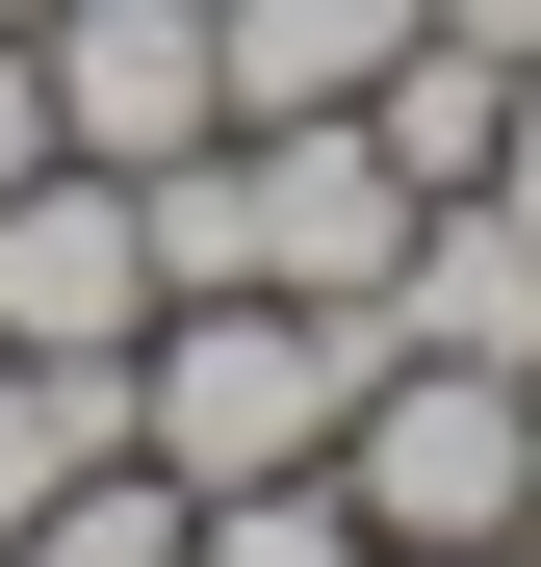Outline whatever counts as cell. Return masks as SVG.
I'll list each match as a JSON object with an SVG mask.
<instances>
[{
	"label": "cell",
	"instance_id": "cell-1",
	"mask_svg": "<svg viewBox=\"0 0 541 567\" xmlns=\"http://www.w3.org/2000/svg\"><path fill=\"white\" fill-rule=\"evenodd\" d=\"M335 413H361V361L284 284H207L129 336V464H180V491H284V464H335Z\"/></svg>",
	"mask_w": 541,
	"mask_h": 567
},
{
	"label": "cell",
	"instance_id": "cell-2",
	"mask_svg": "<svg viewBox=\"0 0 541 567\" xmlns=\"http://www.w3.org/2000/svg\"><path fill=\"white\" fill-rule=\"evenodd\" d=\"M335 491H361V542H516L541 388H490V361H387V388L335 413Z\"/></svg>",
	"mask_w": 541,
	"mask_h": 567
},
{
	"label": "cell",
	"instance_id": "cell-3",
	"mask_svg": "<svg viewBox=\"0 0 541 567\" xmlns=\"http://www.w3.org/2000/svg\"><path fill=\"white\" fill-rule=\"evenodd\" d=\"M232 155H258V284H284L335 361H387V336H361V310H387V258H413L387 130H361V104H284V130H232Z\"/></svg>",
	"mask_w": 541,
	"mask_h": 567
},
{
	"label": "cell",
	"instance_id": "cell-4",
	"mask_svg": "<svg viewBox=\"0 0 541 567\" xmlns=\"http://www.w3.org/2000/svg\"><path fill=\"white\" fill-rule=\"evenodd\" d=\"M52 155H104V181H155V155H207L232 130V27L207 0H52Z\"/></svg>",
	"mask_w": 541,
	"mask_h": 567
},
{
	"label": "cell",
	"instance_id": "cell-5",
	"mask_svg": "<svg viewBox=\"0 0 541 567\" xmlns=\"http://www.w3.org/2000/svg\"><path fill=\"white\" fill-rule=\"evenodd\" d=\"M0 336H27V361H129L155 336V207H129L104 155L0 181Z\"/></svg>",
	"mask_w": 541,
	"mask_h": 567
},
{
	"label": "cell",
	"instance_id": "cell-6",
	"mask_svg": "<svg viewBox=\"0 0 541 567\" xmlns=\"http://www.w3.org/2000/svg\"><path fill=\"white\" fill-rule=\"evenodd\" d=\"M387 361H490V388H541V233L516 207H413V258H387V310H361ZM361 361V388H387Z\"/></svg>",
	"mask_w": 541,
	"mask_h": 567
},
{
	"label": "cell",
	"instance_id": "cell-7",
	"mask_svg": "<svg viewBox=\"0 0 541 567\" xmlns=\"http://www.w3.org/2000/svg\"><path fill=\"white\" fill-rule=\"evenodd\" d=\"M207 27H232V130H284V104H361L438 0H207Z\"/></svg>",
	"mask_w": 541,
	"mask_h": 567
},
{
	"label": "cell",
	"instance_id": "cell-8",
	"mask_svg": "<svg viewBox=\"0 0 541 567\" xmlns=\"http://www.w3.org/2000/svg\"><path fill=\"white\" fill-rule=\"evenodd\" d=\"M361 130H387V181H413V207H465V181H490V130H516V52H387V78H361Z\"/></svg>",
	"mask_w": 541,
	"mask_h": 567
},
{
	"label": "cell",
	"instance_id": "cell-9",
	"mask_svg": "<svg viewBox=\"0 0 541 567\" xmlns=\"http://www.w3.org/2000/svg\"><path fill=\"white\" fill-rule=\"evenodd\" d=\"M104 439H129V361H27V336H0V542H27Z\"/></svg>",
	"mask_w": 541,
	"mask_h": 567
},
{
	"label": "cell",
	"instance_id": "cell-10",
	"mask_svg": "<svg viewBox=\"0 0 541 567\" xmlns=\"http://www.w3.org/2000/svg\"><path fill=\"white\" fill-rule=\"evenodd\" d=\"M180 542H207V491H180V464H129V439H104V464H77V491H52L27 542H0V567H180Z\"/></svg>",
	"mask_w": 541,
	"mask_h": 567
},
{
	"label": "cell",
	"instance_id": "cell-11",
	"mask_svg": "<svg viewBox=\"0 0 541 567\" xmlns=\"http://www.w3.org/2000/svg\"><path fill=\"white\" fill-rule=\"evenodd\" d=\"M129 207H155V310H207V284H258V155H232V130H207V155H155Z\"/></svg>",
	"mask_w": 541,
	"mask_h": 567
},
{
	"label": "cell",
	"instance_id": "cell-12",
	"mask_svg": "<svg viewBox=\"0 0 541 567\" xmlns=\"http://www.w3.org/2000/svg\"><path fill=\"white\" fill-rule=\"evenodd\" d=\"M180 567H387V542H361L335 464H284V491H207V542H180Z\"/></svg>",
	"mask_w": 541,
	"mask_h": 567
},
{
	"label": "cell",
	"instance_id": "cell-13",
	"mask_svg": "<svg viewBox=\"0 0 541 567\" xmlns=\"http://www.w3.org/2000/svg\"><path fill=\"white\" fill-rule=\"evenodd\" d=\"M0 181H52V52L0 27Z\"/></svg>",
	"mask_w": 541,
	"mask_h": 567
},
{
	"label": "cell",
	"instance_id": "cell-14",
	"mask_svg": "<svg viewBox=\"0 0 541 567\" xmlns=\"http://www.w3.org/2000/svg\"><path fill=\"white\" fill-rule=\"evenodd\" d=\"M465 207H516V233H541V78H516V130H490V181H465Z\"/></svg>",
	"mask_w": 541,
	"mask_h": 567
},
{
	"label": "cell",
	"instance_id": "cell-15",
	"mask_svg": "<svg viewBox=\"0 0 541 567\" xmlns=\"http://www.w3.org/2000/svg\"><path fill=\"white\" fill-rule=\"evenodd\" d=\"M438 52H516V78H541V0H438Z\"/></svg>",
	"mask_w": 541,
	"mask_h": 567
},
{
	"label": "cell",
	"instance_id": "cell-16",
	"mask_svg": "<svg viewBox=\"0 0 541 567\" xmlns=\"http://www.w3.org/2000/svg\"><path fill=\"white\" fill-rule=\"evenodd\" d=\"M387 567H516V542H387Z\"/></svg>",
	"mask_w": 541,
	"mask_h": 567
},
{
	"label": "cell",
	"instance_id": "cell-17",
	"mask_svg": "<svg viewBox=\"0 0 541 567\" xmlns=\"http://www.w3.org/2000/svg\"><path fill=\"white\" fill-rule=\"evenodd\" d=\"M0 27H52V0H0Z\"/></svg>",
	"mask_w": 541,
	"mask_h": 567
},
{
	"label": "cell",
	"instance_id": "cell-18",
	"mask_svg": "<svg viewBox=\"0 0 541 567\" xmlns=\"http://www.w3.org/2000/svg\"><path fill=\"white\" fill-rule=\"evenodd\" d=\"M516 542H541V491H516Z\"/></svg>",
	"mask_w": 541,
	"mask_h": 567
},
{
	"label": "cell",
	"instance_id": "cell-19",
	"mask_svg": "<svg viewBox=\"0 0 541 567\" xmlns=\"http://www.w3.org/2000/svg\"><path fill=\"white\" fill-rule=\"evenodd\" d=\"M516 567H541V542H516Z\"/></svg>",
	"mask_w": 541,
	"mask_h": 567
}]
</instances>
